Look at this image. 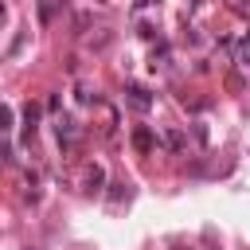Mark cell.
<instances>
[{"mask_svg":"<svg viewBox=\"0 0 250 250\" xmlns=\"http://www.w3.org/2000/svg\"><path fill=\"white\" fill-rule=\"evenodd\" d=\"M74 137H78V125H74L70 117H62V121H59V141H62V145H74Z\"/></svg>","mask_w":250,"mask_h":250,"instance_id":"3957f363","label":"cell"},{"mask_svg":"<svg viewBox=\"0 0 250 250\" xmlns=\"http://www.w3.org/2000/svg\"><path fill=\"white\" fill-rule=\"evenodd\" d=\"M246 47H250V31H246Z\"/></svg>","mask_w":250,"mask_h":250,"instance_id":"5b68a950","label":"cell"},{"mask_svg":"<svg viewBox=\"0 0 250 250\" xmlns=\"http://www.w3.org/2000/svg\"><path fill=\"white\" fill-rule=\"evenodd\" d=\"M8 129H12V109L0 105V133H8Z\"/></svg>","mask_w":250,"mask_h":250,"instance_id":"277c9868","label":"cell"},{"mask_svg":"<svg viewBox=\"0 0 250 250\" xmlns=\"http://www.w3.org/2000/svg\"><path fill=\"white\" fill-rule=\"evenodd\" d=\"M129 102H133L137 109H148V105H152V98H148L145 86H129Z\"/></svg>","mask_w":250,"mask_h":250,"instance_id":"7a4b0ae2","label":"cell"},{"mask_svg":"<svg viewBox=\"0 0 250 250\" xmlns=\"http://www.w3.org/2000/svg\"><path fill=\"white\" fill-rule=\"evenodd\" d=\"M133 145L141 148V152H152V145H156V137H152V129H133Z\"/></svg>","mask_w":250,"mask_h":250,"instance_id":"6da1fadb","label":"cell"}]
</instances>
